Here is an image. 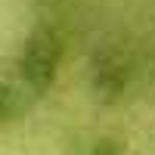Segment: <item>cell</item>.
Here are the masks:
<instances>
[{
  "mask_svg": "<svg viewBox=\"0 0 155 155\" xmlns=\"http://www.w3.org/2000/svg\"><path fill=\"white\" fill-rule=\"evenodd\" d=\"M62 65V41L53 28H37L28 34L22 53H19V74L25 87L44 93L56 84V74Z\"/></svg>",
  "mask_w": 155,
  "mask_h": 155,
  "instance_id": "1",
  "label": "cell"
},
{
  "mask_svg": "<svg viewBox=\"0 0 155 155\" xmlns=\"http://www.w3.org/2000/svg\"><path fill=\"white\" fill-rule=\"evenodd\" d=\"M93 93L106 102H115L124 96L127 90V81H130V68H127V62L115 53H102L96 62H93Z\"/></svg>",
  "mask_w": 155,
  "mask_h": 155,
  "instance_id": "2",
  "label": "cell"
},
{
  "mask_svg": "<svg viewBox=\"0 0 155 155\" xmlns=\"http://www.w3.org/2000/svg\"><path fill=\"white\" fill-rule=\"evenodd\" d=\"M16 115H19V93H16V87L0 81V124L12 121Z\"/></svg>",
  "mask_w": 155,
  "mask_h": 155,
  "instance_id": "3",
  "label": "cell"
}]
</instances>
